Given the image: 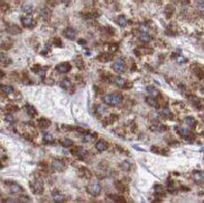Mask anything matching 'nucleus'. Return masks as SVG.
Instances as JSON below:
<instances>
[{
    "mask_svg": "<svg viewBox=\"0 0 204 203\" xmlns=\"http://www.w3.org/2000/svg\"><path fill=\"white\" fill-rule=\"evenodd\" d=\"M124 100L122 95L119 93H111V94H107L103 97V102L108 106H119Z\"/></svg>",
    "mask_w": 204,
    "mask_h": 203,
    "instance_id": "obj_1",
    "label": "nucleus"
},
{
    "mask_svg": "<svg viewBox=\"0 0 204 203\" xmlns=\"http://www.w3.org/2000/svg\"><path fill=\"white\" fill-rule=\"evenodd\" d=\"M29 185H31V192H33L34 194H42V193H43V191H44L43 183H42L40 181H38V180L31 181V183H29Z\"/></svg>",
    "mask_w": 204,
    "mask_h": 203,
    "instance_id": "obj_2",
    "label": "nucleus"
},
{
    "mask_svg": "<svg viewBox=\"0 0 204 203\" xmlns=\"http://www.w3.org/2000/svg\"><path fill=\"white\" fill-rule=\"evenodd\" d=\"M5 184L8 185V188H9V191H10V193H14V194H18V193H22L24 190L23 188L19 185V184H17L15 182H5Z\"/></svg>",
    "mask_w": 204,
    "mask_h": 203,
    "instance_id": "obj_3",
    "label": "nucleus"
},
{
    "mask_svg": "<svg viewBox=\"0 0 204 203\" xmlns=\"http://www.w3.org/2000/svg\"><path fill=\"white\" fill-rule=\"evenodd\" d=\"M86 191H87L91 195L98 196L101 193V186H100V184H98V183H93V184H91V185H89V186L86 188Z\"/></svg>",
    "mask_w": 204,
    "mask_h": 203,
    "instance_id": "obj_4",
    "label": "nucleus"
},
{
    "mask_svg": "<svg viewBox=\"0 0 204 203\" xmlns=\"http://www.w3.org/2000/svg\"><path fill=\"white\" fill-rule=\"evenodd\" d=\"M20 20H22L23 26L27 27V28H31V27L35 25V22H34V19H33V17H31V15L23 16V17L20 18Z\"/></svg>",
    "mask_w": 204,
    "mask_h": 203,
    "instance_id": "obj_5",
    "label": "nucleus"
},
{
    "mask_svg": "<svg viewBox=\"0 0 204 203\" xmlns=\"http://www.w3.org/2000/svg\"><path fill=\"white\" fill-rule=\"evenodd\" d=\"M112 69H113L114 72H117V73H122L125 71V61L122 58L117 60L114 62V64L112 65Z\"/></svg>",
    "mask_w": 204,
    "mask_h": 203,
    "instance_id": "obj_6",
    "label": "nucleus"
},
{
    "mask_svg": "<svg viewBox=\"0 0 204 203\" xmlns=\"http://www.w3.org/2000/svg\"><path fill=\"white\" fill-rule=\"evenodd\" d=\"M39 16L42 17V19L44 20H48L52 16V10L48 7H43L39 9Z\"/></svg>",
    "mask_w": 204,
    "mask_h": 203,
    "instance_id": "obj_7",
    "label": "nucleus"
},
{
    "mask_svg": "<svg viewBox=\"0 0 204 203\" xmlns=\"http://www.w3.org/2000/svg\"><path fill=\"white\" fill-rule=\"evenodd\" d=\"M63 36H65L66 38L69 39H74L75 36H76V31L74 28H72V27H67L63 31Z\"/></svg>",
    "mask_w": 204,
    "mask_h": 203,
    "instance_id": "obj_8",
    "label": "nucleus"
},
{
    "mask_svg": "<svg viewBox=\"0 0 204 203\" xmlns=\"http://www.w3.org/2000/svg\"><path fill=\"white\" fill-rule=\"evenodd\" d=\"M52 168L56 172H63L65 170V165L62 161H53L52 162Z\"/></svg>",
    "mask_w": 204,
    "mask_h": 203,
    "instance_id": "obj_9",
    "label": "nucleus"
},
{
    "mask_svg": "<svg viewBox=\"0 0 204 203\" xmlns=\"http://www.w3.org/2000/svg\"><path fill=\"white\" fill-rule=\"evenodd\" d=\"M71 70V65L69 63H61V64H58L57 66H56V71L58 72V73H67V72H70Z\"/></svg>",
    "mask_w": 204,
    "mask_h": 203,
    "instance_id": "obj_10",
    "label": "nucleus"
},
{
    "mask_svg": "<svg viewBox=\"0 0 204 203\" xmlns=\"http://www.w3.org/2000/svg\"><path fill=\"white\" fill-rule=\"evenodd\" d=\"M72 153H73L75 156H78L80 159H83L84 156L86 155V150L83 149L82 147H74V148L72 149Z\"/></svg>",
    "mask_w": 204,
    "mask_h": 203,
    "instance_id": "obj_11",
    "label": "nucleus"
},
{
    "mask_svg": "<svg viewBox=\"0 0 204 203\" xmlns=\"http://www.w3.org/2000/svg\"><path fill=\"white\" fill-rule=\"evenodd\" d=\"M112 54H110V53H102V54H100L99 56H98V60L100 61V62H109V61H111L112 60Z\"/></svg>",
    "mask_w": 204,
    "mask_h": 203,
    "instance_id": "obj_12",
    "label": "nucleus"
},
{
    "mask_svg": "<svg viewBox=\"0 0 204 203\" xmlns=\"http://www.w3.org/2000/svg\"><path fill=\"white\" fill-rule=\"evenodd\" d=\"M105 148H107V143L104 140L100 139V140H98L95 143V149H96L98 152H100V153H101V152H104Z\"/></svg>",
    "mask_w": 204,
    "mask_h": 203,
    "instance_id": "obj_13",
    "label": "nucleus"
},
{
    "mask_svg": "<svg viewBox=\"0 0 204 203\" xmlns=\"http://www.w3.org/2000/svg\"><path fill=\"white\" fill-rule=\"evenodd\" d=\"M61 86H62L64 90L69 91V90H71L73 88V84H72L70 79H63L62 81H61Z\"/></svg>",
    "mask_w": 204,
    "mask_h": 203,
    "instance_id": "obj_14",
    "label": "nucleus"
},
{
    "mask_svg": "<svg viewBox=\"0 0 204 203\" xmlns=\"http://www.w3.org/2000/svg\"><path fill=\"white\" fill-rule=\"evenodd\" d=\"M37 125H38L40 128L45 129V128H48V127L51 126V121L45 119V118H40V119H38V121H37Z\"/></svg>",
    "mask_w": 204,
    "mask_h": 203,
    "instance_id": "obj_15",
    "label": "nucleus"
},
{
    "mask_svg": "<svg viewBox=\"0 0 204 203\" xmlns=\"http://www.w3.org/2000/svg\"><path fill=\"white\" fill-rule=\"evenodd\" d=\"M43 141H44V144H46V145H51L53 141H54V137H53V135L52 133H44L43 135Z\"/></svg>",
    "mask_w": 204,
    "mask_h": 203,
    "instance_id": "obj_16",
    "label": "nucleus"
},
{
    "mask_svg": "<svg viewBox=\"0 0 204 203\" xmlns=\"http://www.w3.org/2000/svg\"><path fill=\"white\" fill-rule=\"evenodd\" d=\"M53 201L54 202H64L65 201V196L63 195L62 193H60V192H54L53 193Z\"/></svg>",
    "mask_w": 204,
    "mask_h": 203,
    "instance_id": "obj_17",
    "label": "nucleus"
},
{
    "mask_svg": "<svg viewBox=\"0 0 204 203\" xmlns=\"http://www.w3.org/2000/svg\"><path fill=\"white\" fill-rule=\"evenodd\" d=\"M1 92L5 94V95H10V94L14 93V88L10 86H1Z\"/></svg>",
    "mask_w": 204,
    "mask_h": 203,
    "instance_id": "obj_18",
    "label": "nucleus"
},
{
    "mask_svg": "<svg viewBox=\"0 0 204 203\" xmlns=\"http://www.w3.org/2000/svg\"><path fill=\"white\" fill-rule=\"evenodd\" d=\"M139 39H140L141 42H144V43H148L151 40V36L149 35L148 33H146V31H141L140 34H139Z\"/></svg>",
    "mask_w": 204,
    "mask_h": 203,
    "instance_id": "obj_19",
    "label": "nucleus"
},
{
    "mask_svg": "<svg viewBox=\"0 0 204 203\" xmlns=\"http://www.w3.org/2000/svg\"><path fill=\"white\" fill-rule=\"evenodd\" d=\"M7 29H8V31H9L10 34H12V35H15V34H20V33H22V29H20L17 25H10Z\"/></svg>",
    "mask_w": 204,
    "mask_h": 203,
    "instance_id": "obj_20",
    "label": "nucleus"
},
{
    "mask_svg": "<svg viewBox=\"0 0 204 203\" xmlns=\"http://www.w3.org/2000/svg\"><path fill=\"white\" fill-rule=\"evenodd\" d=\"M117 24L120 27H126L128 25V20H127L125 16H119L117 18Z\"/></svg>",
    "mask_w": 204,
    "mask_h": 203,
    "instance_id": "obj_21",
    "label": "nucleus"
},
{
    "mask_svg": "<svg viewBox=\"0 0 204 203\" xmlns=\"http://www.w3.org/2000/svg\"><path fill=\"white\" fill-rule=\"evenodd\" d=\"M193 179L196 181V182H201V181L204 180V174L200 171H196V172L193 173Z\"/></svg>",
    "mask_w": 204,
    "mask_h": 203,
    "instance_id": "obj_22",
    "label": "nucleus"
},
{
    "mask_svg": "<svg viewBox=\"0 0 204 203\" xmlns=\"http://www.w3.org/2000/svg\"><path fill=\"white\" fill-rule=\"evenodd\" d=\"M147 92H148L149 95L153 97V98H157L158 94H159L158 93V91H157L154 86H147Z\"/></svg>",
    "mask_w": 204,
    "mask_h": 203,
    "instance_id": "obj_23",
    "label": "nucleus"
},
{
    "mask_svg": "<svg viewBox=\"0 0 204 203\" xmlns=\"http://www.w3.org/2000/svg\"><path fill=\"white\" fill-rule=\"evenodd\" d=\"M113 81H114V83L119 86H125L126 83H127V81H126L124 78H121V76H116V78L113 79Z\"/></svg>",
    "mask_w": 204,
    "mask_h": 203,
    "instance_id": "obj_24",
    "label": "nucleus"
},
{
    "mask_svg": "<svg viewBox=\"0 0 204 203\" xmlns=\"http://www.w3.org/2000/svg\"><path fill=\"white\" fill-rule=\"evenodd\" d=\"M177 131H178V133H180V136H183V137H185V138L191 135V131H189L188 129H186V128H182V127L177 128Z\"/></svg>",
    "mask_w": 204,
    "mask_h": 203,
    "instance_id": "obj_25",
    "label": "nucleus"
},
{
    "mask_svg": "<svg viewBox=\"0 0 204 203\" xmlns=\"http://www.w3.org/2000/svg\"><path fill=\"white\" fill-rule=\"evenodd\" d=\"M25 108H26V111H27V113H28L31 117H34V116H36V115H37V111L35 110V108H34V107H31V106H29V104H27Z\"/></svg>",
    "mask_w": 204,
    "mask_h": 203,
    "instance_id": "obj_26",
    "label": "nucleus"
},
{
    "mask_svg": "<svg viewBox=\"0 0 204 203\" xmlns=\"http://www.w3.org/2000/svg\"><path fill=\"white\" fill-rule=\"evenodd\" d=\"M146 102L148 103L149 106L154 107V108H157V107H158V103H157L156 99H155V98H153V97H148V98H146Z\"/></svg>",
    "mask_w": 204,
    "mask_h": 203,
    "instance_id": "obj_27",
    "label": "nucleus"
},
{
    "mask_svg": "<svg viewBox=\"0 0 204 203\" xmlns=\"http://www.w3.org/2000/svg\"><path fill=\"white\" fill-rule=\"evenodd\" d=\"M185 124L187 126H189V127H195L197 122H196V120L194 118L187 117V118H185Z\"/></svg>",
    "mask_w": 204,
    "mask_h": 203,
    "instance_id": "obj_28",
    "label": "nucleus"
},
{
    "mask_svg": "<svg viewBox=\"0 0 204 203\" xmlns=\"http://www.w3.org/2000/svg\"><path fill=\"white\" fill-rule=\"evenodd\" d=\"M95 135H96V133H85L84 137H83V141H85V143L92 141L94 138H95Z\"/></svg>",
    "mask_w": 204,
    "mask_h": 203,
    "instance_id": "obj_29",
    "label": "nucleus"
},
{
    "mask_svg": "<svg viewBox=\"0 0 204 203\" xmlns=\"http://www.w3.org/2000/svg\"><path fill=\"white\" fill-rule=\"evenodd\" d=\"M154 190H155V193L158 194V195H164L165 194V190L162 185H155Z\"/></svg>",
    "mask_w": 204,
    "mask_h": 203,
    "instance_id": "obj_30",
    "label": "nucleus"
},
{
    "mask_svg": "<svg viewBox=\"0 0 204 203\" xmlns=\"http://www.w3.org/2000/svg\"><path fill=\"white\" fill-rule=\"evenodd\" d=\"M114 185H116V188H118V191H119V192H125V191H126L125 185H124V182L117 181V182L114 183Z\"/></svg>",
    "mask_w": 204,
    "mask_h": 203,
    "instance_id": "obj_31",
    "label": "nucleus"
},
{
    "mask_svg": "<svg viewBox=\"0 0 204 203\" xmlns=\"http://www.w3.org/2000/svg\"><path fill=\"white\" fill-rule=\"evenodd\" d=\"M197 11L204 16V0H200L197 2Z\"/></svg>",
    "mask_w": 204,
    "mask_h": 203,
    "instance_id": "obj_32",
    "label": "nucleus"
},
{
    "mask_svg": "<svg viewBox=\"0 0 204 203\" xmlns=\"http://www.w3.org/2000/svg\"><path fill=\"white\" fill-rule=\"evenodd\" d=\"M23 10L26 15H31V13L34 11V8L31 7V5H25V6L23 7Z\"/></svg>",
    "mask_w": 204,
    "mask_h": 203,
    "instance_id": "obj_33",
    "label": "nucleus"
},
{
    "mask_svg": "<svg viewBox=\"0 0 204 203\" xmlns=\"http://www.w3.org/2000/svg\"><path fill=\"white\" fill-rule=\"evenodd\" d=\"M104 111H105V108L100 104V106H98L96 108H95V112H96V115H99V116H102L103 113H104Z\"/></svg>",
    "mask_w": 204,
    "mask_h": 203,
    "instance_id": "obj_34",
    "label": "nucleus"
},
{
    "mask_svg": "<svg viewBox=\"0 0 204 203\" xmlns=\"http://www.w3.org/2000/svg\"><path fill=\"white\" fill-rule=\"evenodd\" d=\"M7 62H10L9 57H8L5 53H1V63H2V65H7V64H9V63H7Z\"/></svg>",
    "mask_w": 204,
    "mask_h": 203,
    "instance_id": "obj_35",
    "label": "nucleus"
},
{
    "mask_svg": "<svg viewBox=\"0 0 204 203\" xmlns=\"http://www.w3.org/2000/svg\"><path fill=\"white\" fill-rule=\"evenodd\" d=\"M61 144H62L64 147H71L73 145V141L71 140V139H63L61 141Z\"/></svg>",
    "mask_w": 204,
    "mask_h": 203,
    "instance_id": "obj_36",
    "label": "nucleus"
},
{
    "mask_svg": "<svg viewBox=\"0 0 204 203\" xmlns=\"http://www.w3.org/2000/svg\"><path fill=\"white\" fill-rule=\"evenodd\" d=\"M75 65H76V66H78V69H82V67H83V66H84V65H83V61H82V58H81V57H75Z\"/></svg>",
    "mask_w": 204,
    "mask_h": 203,
    "instance_id": "obj_37",
    "label": "nucleus"
},
{
    "mask_svg": "<svg viewBox=\"0 0 204 203\" xmlns=\"http://www.w3.org/2000/svg\"><path fill=\"white\" fill-rule=\"evenodd\" d=\"M117 119H118V117L116 116V115H114V116H113V115H111V116L109 117V119L107 120V122H104V124H112V122H114Z\"/></svg>",
    "mask_w": 204,
    "mask_h": 203,
    "instance_id": "obj_38",
    "label": "nucleus"
},
{
    "mask_svg": "<svg viewBox=\"0 0 204 203\" xmlns=\"http://www.w3.org/2000/svg\"><path fill=\"white\" fill-rule=\"evenodd\" d=\"M53 42H54L55 46H57V47L62 46V40H61V38H58V37H55Z\"/></svg>",
    "mask_w": 204,
    "mask_h": 203,
    "instance_id": "obj_39",
    "label": "nucleus"
},
{
    "mask_svg": "<svg viewBox=\"0 0 204 203\" xmlns=\"http://www.w3.org/2000/svg\"><path fill=\"white\" fill-rule=\"evenodd\" d=\"M121 168H124V170H126V171H128L129 168H130V164L128 163V162H124V163H121Z\"/></svg>",
    "mask_w": 204,
    "mask_h": 203,
    "instance_id": "obj_40",
    "label": "nucleus"
},
{
    "mask_svg": "<svg viewBox=\"0 0 204 203\" xmlns=\"http://www.w3.org/2000/svg\"><path fill=\"white\" fill-rule=\"evenodd\" d=\"M173 11H174V9H173V6H167V7H166V14H167L168 16L172 15Z\"/></svg>",
    "mask_w": 204,
    "mask_h": 203,
    "instance_id": "obj_41",
    "label": "nucleus"
},
{
    "mask_svg": "<svg viewBox=\"0 0 204 203\" xmlns=\"http://www.w3.org/2000/svg\"><path fill=\"white\" fill-rule=\"evenodd\" d=\"M7 110H8V111H17V110H18V108H17V106L9 104V106H7Z\"/></svg>",
    "mask_w": 204,
    "mask_h": 203,
    "instance_id": "obj_42",
    "label": "nucleus"
},
{
    "mask_svg": "<svg viewBox=\"0 0 204 203\" xmlns=\"http://www.w3.org/2000/svg\"><path fill=\"white\" fill-rule=\"evenodd\" d=\"M110 49H111V51H117L118 45H117V44H114V46H110Z\"/></svg>",
    "mask_w": 204,
    "mask_h": 203,
    "instance_id": "obj_43",
    "label": "nucleus"
},
{
    "mask_svg": "<svg viewBox=\"0 0 204 203\" xmlns=\"http://www.w3.org/2000/svg\"><path fill=\"white\" fill-rule=\"evenodd\" d=\"M70 1H71V0H62V2L66 3V5H67V3H70Z\"/></svg>",
    "mask_w": 204,
    "mask_h": 203,
    "instance_id": "obj_44",
    "label": "nucleus"
},
{
    "mask_svg": "<svg viewBox=\"0 0 204 203\" xmlns=\"http://www.w3.org/2000/svg\"><path fill=\"white\" fill-rule=\"evenodd\" d=\"M78 43H81V44H85V40H84V39H80Z\"/></svg>",
    "mask_w": 204,
    "mask_h": 203,
    "instance_id": "obj_45",
    "label": "nucleus"
}]
</instances>
